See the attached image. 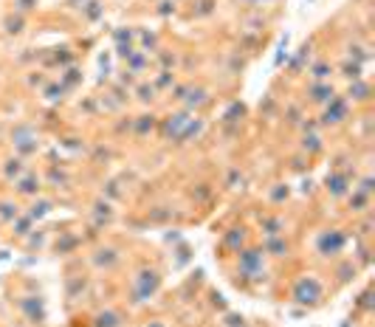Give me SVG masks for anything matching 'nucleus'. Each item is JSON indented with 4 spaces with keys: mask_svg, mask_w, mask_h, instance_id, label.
<instances>
[{
    "mask_svg": "<svg viewBox=\"0 0 375 327\" xmlns=\"http://www.w3.org/2000/svg\"><path fill=\"white\" fill-rule=\"evenodd\" d=\"M147 327H164V324H158V321H150V324H147Z\"/></svg>",
    "mask_w": 375,
    "mask_h": 327,
    "instance_id": "nucleus-1",
    "label": "nucleus"
}]
</instances>
